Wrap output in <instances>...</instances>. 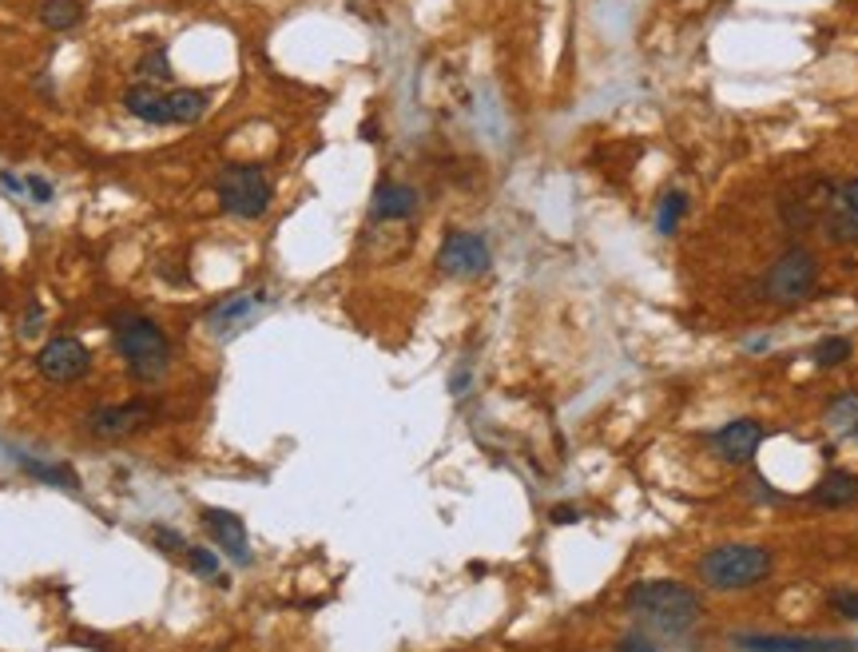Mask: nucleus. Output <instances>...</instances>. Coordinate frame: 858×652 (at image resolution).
Wrapping results in <instances>:
<instances>
[{
	"instance_id": "nucleus-32",
	"label": "nucleus",
	"mask_w": 858,
	"mask_h": 652,
	"mask_svg": "<svg viewBox=\"0 0 858 652\" xmlns=\"http://www.w3.org/2000/svg\"><path fill=\"white\" fill-rule=\"evenodd\" d=\"M767 347H771V339H751V342H747V350H767Z\"/></svg>"
},
{
	"instance_id": "nucleus-9",
	"label": "nucleus",
	"mask_w": 858,
	"mask_h": 652,
	"mask_svg": "<svg viewBox=\"0 0 858 652\" xmlns=\"http://www.w3.org/2000/svg\"><path fill=\"white\" fill-rule=\"evenodd\" d=\"M767 430L759 418H731L711 434V450L719 454V462L727 465H751L759 445H764Z\"/></svg>"
},
{
	"instance_id": "nucleus-27",
	"label": "nucleus",
	"mask_w": 858,
	"mask_h": 652,
	"mask_svg": "<svg viewBox=\"0 0 858 652\" xmlns=\"http://www.w3.org/2000/svg\"><path fill=\"white\" fill-rule=\"evenodd\" d=\"M470 387H473V370H470V362H462V367L450 374V394L453 398H465V394H470Z\"/></svg>"
},
{
	"instance_id": "nucleus-28",
	"label": "nucleus",
	"mask_w": 858,
	"mask_h": 652,
	"mask_svg": "<svg viewBox=\"0 0 858 652\" xmlns=\"http://www.w3.org/2000/svg\"><path fill=\"white\" fill-rule=\"evenodd\" d=\"M616 652H660V649H656V644H652L648 636L633 633V636H624V641L616 644Z\"/></svg>"
},
{
	"instance_id": "nucleus-4",
	"label": "nucleus",
	"mask_w": 858,
	"mask_h": 652,
	"mask_svg": "<svg viewBox=\"0 0 858 652\" xmlns=\"http://www.w3.org/2000/svg\"><path fill=\"white\" fill-rule=\"evenodd\" d=\"M819 287V255L811 247H787L784 255L767 267V274L759 279V294L775 307H799L807 303Z\"/></svg>"
},
{
	"instance_id": "nucleus-14",
	"label": "nucleus",
	"mask_w": 858,
	"mask_h": 652,
	"mask_svg": "<svg viewBox=\"0 0 858 652\" xmlns=\"http://www.w3.org/2000/svg\"><path fill=\"white\" fill-rule=\"evenodd\" d=\"M417 208H422V195H417V188H410V183H402V180L377 183L374 203H370L374 219H382V223H402V219L417 215Z\"/></svg>"
},
{
	"instance_id": "nucleus-16",
	"label": "nucleus",
	"mask_w": 858,
	"mask_h": 652,
	"mask_svg": "<svg viewBox=\"0 0 858 652\" xmlns=\"http://www.w3.org/2000/svg\"><path fill=\"white\" fill-rule=\"evenodd\" d=\"M822 425H827V434L842 438V442H858V387L830 398L822 410Z\"/></svg>"
},
{
	"instance_id": "nucleus-3",
	"label": "nucleus",
	"mask_w": 858,
	"mask_h": 652,
	"mask_svg": "<svg viewBox=\"0 0 858 652\" xmlns=\"http://www.w3.org/2000/svg\"><path fill=\"white\" fill-rule=\"evenodd\" d=\"M115 350L135 382H160L171 370V339L148 314H120L112 327Z\"/></svg>"
},
{
	"instance_id": "nucleus-1",
	"label": "nucleus",
	"mask_w": 858,
	"mask_h": 652,
	"mask_svg": "<svg viewBox=\"0 0 858 652\" xmlns=\"http://www.w3.org/2000/svg\"><path fill=\"white\" fill-rule=\"evenodd\" d=\"M624 609H628L636 621L652 624V629L664 636L692 633L699 624V616H704V601H699L696 589H688L684 581H672V576L636 581V585L624 593Z\"/></svg>"
},
{
	"instance_id": "nucleus-23",
	"label": "nucleus",
	"mask_w": 858,
	"mask_h": 652,
	"mask_svg": "<svg viewBox=\"0 0 858 652\" xmlns=\"http://www.w3.org/2000/svg\"><path fill=\"white\" fill-rule=\"evenodd\" d=\"M20 470L40 478V482L64 485V490H75V473L68 465H52V462H37V458H20Z\"/></svg>"
},
{
	"instance_id": "nucleus-8",
	"label": "nucleus",
	"mask_w": 858,
	"mask_h": 652,
	"mask_svg": "<svg viewBox=\"0 0 858 652\" xmlns=\"http://www.w3.org/2000/svg\"><path fill=\"white\" fill-rule=\"evenodd\" d=\"M739 652H858V641L847 636H791V633H736Z\"/></svg>"
},
{
	"instance_id": "nucleus-20",
	"label": "nucleus",
	"mask_w": 858,
	"mask_h": 652,
	"mask_svg": "<svg viewBox=\"0 0 858 652\" xmlns=\"http://www.w3.org/2000/svg\"><path fill=\"white\" fill-rule=\"evenodd\" d=\"M819 223H822V235H827L835 247H858V215H847V211L830 208Z\"/></svg>"
},
{
	"instance_id": "nucleus-6",
	"label": "nucleus",
	"mask_w": 858,
	"mask_h": 652,
	"mask_svg": "<svg viewBox=\"0 0 858 652\" xmlns=\"http://www.w3.org/2000/svg\"><path fill=\"white\" fill-rule=\"evenodd\" d=\"M434 263H437V271L450 274V279H477V274H485L493 267V247L482 231L453 228V231H445Z\"/></svg>"
},
{
	"instance_id": "nucleus-10",
	"label": "nucleus",
	"mask_w": 858,
	"mask_h": 652,
	"mask_svg": "<svg viewBox=\"0 0 858 652\" xmlns=\"http://www.w3.org/2000/svg\"><path fill=\"white\" fill-rule=\"evenodd\" d=\"M263 307H266V291L226 294V299H219V303L208 311V331L215 334V339H231V334L243 331L246 322L255 319Z\"/></svg>"
},
{
	"instance_id": "nucleus-13",
	"label": "nucleus",
	"mask_w": 858,
	"mask_h": 652,
	"mask_svg": "<svg viewBox=\"0 0 858 652\" xmlns=\"http://www.w3.org/2000/svg\"><path fill=\"white\" fill-rule=\"evenodd\" d=\"M123 112L132 116V120H140V123H151V128H168L171 123V96L160 92V84L140 80V84H132L128 92H123Z\"/></svg>"
},
{
	"instance_id": "nucleus-17",
	"label": "nucleus",
	"mask_w": 858,
	"mask_h": 652,
	"mask_svg": "<svg viewBox=\"0 0 858 652\" xmlns=\"http://www.w3.org/2000/svg\"><path fill=\"white\" fill-rule=\"evenodd\" d=\"M211 108V96L199 92V88H180V92H171V123H180V128H191L208 116Z\"/></svg>"
},
{
	"instance_id": "nucleus-15",
	"label": "nucleus",
	"mask_w": 858,
	"mask_h": 652,
	"mask_svg": "<svg viewBox=\"0 0 858 652\" xmlns=\"http://www.w3.org/2000/svg\"><path fill=\"white\" fill-rule=\"evenodd\" d=\"M811 501L819 510H850V505H858V478L850 470H827L815 482Z\"/></svg>"
},
{
	"instance_id": "nucleus-25",
	"label": "nucleus",
	"mask_w": 858,
	"mask_h": 652,
	"mask_svg": "<svg viewBox=\"0 0 858 652\" xmlns=\"http://www.w3.org/2000/svg\"><path fill=\"white\" fill-rule=\"evenodd\" d=\"M827 609L842 621H858V589H830Z\"/></svg>"
},
{
	"instance_id": "nucleus-24",
	"label": "nucleus",
	"mask_w": 858,
	"mask_h": 652,
	"mask_svg": "<svg viewBox=\"0 0 858 652\" xmlns=\"http://www.w3.org/2000/svg\"><path fill=\"white\" fill-rule=\"evenodd\" d=\"M188 565L195 569L199 576H211V581H219V585H226L223 576H219V553L208 545H188Z\"/></svg>"
},
{
	"instance_id": "nucleus-12",
	"label": "nucleus",
	"mask_w": 858,
	"mask_h": 652,
	"mask_svg": "<svg viewBox=\"0 0 858 652\" xmlns=\"http://www.w3.org/2000/svg\"><path fill=\"white\" fill-rule=\"evenodd\" d=\"M203 530L215 538V545L223 549L235 565H251V538H246V521L231 510H203Z\"/></svg>"
},
{
	"instance_id": "nucleus-5",
	"label": "nucleus",
	"mask_w": 858,
	"mask_h": 652,
	"mask_svg": "<svg viewBox=\"0 0 858 652\" xmlns=\"http://www.w3.org/2000/svg\"><path fill=\"white\" fill-rule=\"evenodd\" d=\"M215 191H219V208L235 219H263L274 199L266 171L255 168V163H231V168H223L215 180Z\"/></svg>"
},
{
	"instance_id": "nucleus-21",
	"label": "nucleus",
	"mask_w": 858,
	"mask_h": 652,
	"mask_svg": "<svg viewBox=\"0 0 858 652\" xmlns=\"http://www.w3.org/2000/svg\"><path fill=\"white\" fill-rule=\"evenodd\" d=\"M684 215H688V195H684V191H668V195L660 199V208H656V231H660V235H676Z\"/></svg>"
},
{
	"instance_id": "nucleus-18",
	"label": "nucleus",
	"mask_w": 858,
	"mask_h": 652,
	"mask_svg": "<svg viewBox=\"0 0 858 652\" xmlns=\"http://www.w3.org/2000/svg\"><path fill=\"white\" fill-rule=\"evenodd\" d=\"M84 20L80 0H40V24L48 32H72Z\"/></svg>"
},
{
	"instance_id": "nucleus-2",
	"label": "nucleus",
	"mask_w": 858,
	"mask_h": 652,
	"mask_svg": "<svg viewBox=\"0 0 858 652\" xmlns=\"http://www.w3.org/2000/svg\"><path fill=\"white\" fill-rule=\"evenodd\" d=\"M775 569V553L767 545H744V541H727V545L708 549L696 561V576L711 593H747V589L764 585Z\"/></svg>"
},
{
	"instance_id": "nucleus-26",
	"label": "nucleus",
	"mask_w": 858,
	"mask_h": 652,
	"mask_svg": "<svg viewBox=\"0 0 858 652\" xmlns=\"http://www.w3.org/2000/svg\"><path fill=\"white\" fill-rule=\"evenodd\" d=\"M830 208L847 211V215H858V175H850L842 188L830 191Z\"/></svg>"
},
{
	"instance_id": "nucleus-30",
	"label": "nucleus",
	"mask_w": 858,
	"mask_h": 652,
	"mask_svg": "<svg viewBox=\"0 0 858 652\" xmlns=\"http://www.w3.org/2000/svg\"><path fill=\"white\" fill-rule=\"evenodd\" d=\"M155 541H160V545H168V553H180V549H183V553H188V545H183L180 533H171V530H155Z\"/></svg>"
},
{
	"instance_id": "nucleus-11",
	"label": "nucleus",
	"mask_w": 858,
	"mask_h": 652,
	"mask_svg": "<svg viewBox=\"0 0 858 652\" xmlns=\"http://www.w3.org/2000/svg\"><path fill=\"white\" fill-rule=\"evenodd\" d=\"M151 418H155V407L140 398V402H123V407H100L88 418V430L95 438H132Z\"/></svg>"
},
{
	"instance_id": "nucleus-22",
	"label": "nucleus",
	"mask_w": 858,
	"mask_h": 652,
	"mask_svg": "<svg viewBox=\"0 0 858 652\" xmlns=\"http://www.w3.org/2000/svg\"><path fill=\"white\" fill-rule=\"evenodd\" d=\"M135 72H140L148 84H163V80H171V60H168V48L155 44L148 48L140 57V64H135Z\"/></svg>"
},
{
	"instance_id": "nucleus-19",
	"label": "nucleus",
	"mask_w": 858,
	"mask_h": 652,
	"mask_svg": "<svg viewBox=\"0 0 858 652\" xmlns=\"http://www.w3.org/2000/svg\"><path fill=\"white\" fill-rule=\"evenodd\" d=\"M850 354H855V342L842 339V334H827V339L815 342L811 362L819 370H835V367H842V362H850Z\"/></svg>"
},
{
	"instance_id": "nucleus-7",
	"label": "nucleus",
	"mask_w": 858,
	"mask_h": 652,
	"mask_svg": "<svg viewBox=\"0 0 858 652\" xmlns=\"http://www.w3.org/2000/svg\"><path fill=\"white\" fill-rule=\"evenodd\" d=\"M37 370L40 379L57 382V387H68V382H80L92 370V350L84 347L72 334H60V339H48L37 354Z\"/></svg>"
},
{
	"instance_id": "nucleus-31",
	"label": "nucleus",
	"mask_w": 858,
	"mask_h": 652,
	"mask_svg": "<svg viewBox=\"0 0 858 652\" xmlns=\"http://www.w3.org/2000/svg\"><path fill=\"white\" fill-rule=\"evenodd\" d=\"M553 521H557V525H573V521H581V510H573V505H557V510H553Z\"/></svg>"
},
{
	"instance_id": "nucleus-29",
	"label": "nucleus",
	"mask_w": 858,
	"mask_h": 652,
	"mask_svg": "<svg viewBox=\"0 0 858 652\" xmlns=\"http://www.w3.org/2000/svg\"><path fill=\"white\" fill-rule=\"evenodd\" d=\"M24 191H29L37 203H48V199H52V183L40 180V175H29V180H24Z\"/></svg>"
}]
</instances>
